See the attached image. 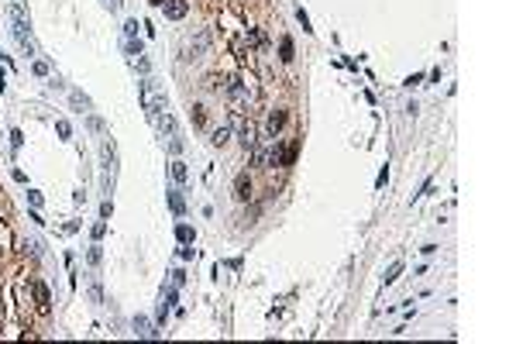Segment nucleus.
I'll list each match as a JSON object with an SVG mask.
<instances>
[{"label": "nucleus", "mask_w": 516, "mask_h": 344, "mask_svg": "<svg viewBox=\"0 0 516 344\" xmlns=\"http://www.w3.org/2000/svg\"><path fill=\"white\" fill-rule=\"evenodd\" d=\"M162 11H165V17H169V21H183V17L189 14V4H186V0H165V4H162Z\"/></svg>", "instance_id": "nucleus-3"}, {"label": "nucleus", "mask_w": 516, "mask_h": 344, "mask_svg": "<svg viewBox=\"0 0 516 344\" xmlns=\"http://www.w3.org/2000/svg\"><path fill=\"white\" fill-rule=\"evenodd\" d=\"M31 289H35V303H38V310H42V313H48V306H52V296H48V286H45V282H35V286H31Z\"/></svg>", "instance_id": "nucleus-8"}, {"label": "nucleus", "mask_w": 516, "mask_h": 344, "mask_svg": "<svg viewBox=\"0 0 516 344\" xmlns=\"http://www.w3.org/2000/svg\"><path fill=\"white\" fill-rule=\"evenodd\" d=\"M207 90H224V79L220 76H207Z\"/></svg>", "instance_id": "nucleus-24"}, {"label": "nucleus", "mask_w": 516, "mask_h": 344, "mask_svg": "<svg viewBox=\"0 0 516 344\" xmlns=\"http://www.w3.org/2000/svg\"><path fill=\"white\" fill-rule=\"evenodd\" d=\"M248 42H251V45H265V35L251 28V31H248Z\"/></svg>", "instance_id": "nucleus-23"}, {"label": "nucleus", "mask_w": 516, "mask_h": 344, "mask_svg": "<svg viewBox=\"0 0 516 344\" xmlns=\"http://www.w3.org/2000/svg\"><path fill=\"white\" fill-rule=\"evenodd\" d=\"M238 141L251 152V148H258V131H255V124L248 121V117H238Z\"/></svg>", "instance_id": "nucleus-2"}, {"label": "nucleus", "mask_w": 516, "mask_h": 344, "mask_svg": "<svg viewBox=\"0 0 516 344\" xmlns=\"http://www.w3.org/2000/svg\"><path fill=\"white\" fill-rule=\"evenodd\" d=\"M103 234H107V224H103V220H97V224H93V238H97V241H100Z\"/></svg>", "instance_id": "nucleus-27"}, {"label": "nucleus", "mask_w": 516, "mask_h": 344, "mask_svg": "<svg viewBox=\"0 0 516 344\" xmlns=\"http://www.w3.org/2000/svg\"><path fill=\"white\" fill-rule=\"evenodd\" d=\"M152 4H158V7H162V4H165V0H152Z\"/></svg>", "instance_id": "nucleus-35"}, {"label": "nucleus", "mask_w": 516, "mask_h": 344, "mask_svg": "<svg viewBox=\"0 0 516 344\" xmlns=\"http://www.w3.org/2000/svg\"><path fill=\"white\" fill-rule=\"evenodd\" d=\"M169 207H172V214H176V217L186 214V200H183L179 193H169Z\"/></svg>", "instance_id": "nucleus-14"}, {"label": "nucleus", "mask_w": 516, "mask_h": 344, "mask_svg": "<svg viewBox=\"0 0 516 344\" xmlns=\"http://www.w3.org/2000/svg\"><path fill=\"white\" fill-rule=\"evenodd\" d=\"M286 121H289V114H286V110H272V114H269V121H265V128H269V134L275 138L279 131L286 128Z\"/></svg>", "instance_id": "nucleus-5"}, {"label": "nucleus", "mask_w": 516, "mask_h": 344, "mask_svg": "<svg viewBox=\"0 0 516 344\" xmlns=\"http://www.w3.org/2000/svg\"><path fill=\"white\" fill-rule=\"evenodd\" d=\"M399 272H403V262H392V265L386 269V275H382V282H386V286H389V282H396Z\"/></svg>", "instance_id": "nucleus-15"}, {"label": "nucleus", "mask_w": 516, "mask_h": 344, "mask_svg": "<svg viewBox=\"0 0 516 344\" xmlns=\"http://www.w3.org/2000/svg\"><path fill=\"white\" fill-rule=\"evenodd\" d=\"M234 200H251V179H248V172H241L238 179H234Z\"/></svg>", "instance_id": "nucleus-4"}, {"label": "nucleus", "mask_w": 516, "mask_h": 344, "mask_svg": "<svg viewBox=\"0 0 516 344\" xmlns=\"http://www.w3.org/2000/svg\"><path fill=\"white\" fill-rule=\"evenodd\" d=\"M31 69H35V76H48V62H35Z\"/></svg>", "instance_id": "nucleus-28"}, {"label": "nucleus", "mask_w": 516, "mask_h": 344, "mask_svg": "<svg viewBox=\"0 0 516 344\" xmlns=\"http://www.w3.org/2000/svg\"><path fill=\"white\" fill-rule=\"evenodd\" d=\"M86 258H90V265H100V244H93V248H90V251H86Z\"/></svg>", "instance_id": "nucleus-21"}, {"label": "nucleus", "mask_w": 516, "mask_h": 344, "mask_svg": "<svg viewBox=\"0 0 516 344\" xmlns=\"http://www.w3.org/2000/svg\"><path fill=\"white\" fill-rule=\"evenodd\" d=\"M21 141H24V134H21V131H11V145H14V148H21Z\"/></svg>", "instance_id": "nucleus-32"}, {"label": "nucleus", "mask_w": 516, "mask_h": 344, "mask_svg": "<svg viewBox=\"0 0 516 344\" xmlns=\"http://www.w3.org/2000/svg\"><path fill=\"white\" fill-rule=\"evenodd\" d=\"M69 103H72V110H79V114H90V110H93V103H90V97H86L83 90H72Z\"/></svg>", "instance_id": "nucleus-6"}, {"label": "nucleus", "mask_w": 516, "mask_h": 344, "mask_svg": "<svg viewBox=\"0 0 516 344\" xmlns=\"http://www.w3.org/2000/svg\"><path fill=\"white\" fill-rule=\"evenodd\" d=\"M141 107L148 110V117H158L169 110V97H165V90H158L155 79H148L145 76L141 79Z\"/></svg>", "instance_id": "nucleus-1"}, {"label": "nucleus", "mask_w": 516, "mask_h": 344, "mask_svg": "<svg viewBox=\"0 0 516 344\" xmlns=\"http://www.w3.org/2000/svg\"><path fill=\"white\" fill-rule=\"evenodd\" d=\"M100 155H103V165L114 172V165H117V148H114V141H107L103 138V145H100Z\"/></svg>", "instance_id": "nucleus-10"}, {"label": "nucleus", "mask_w": 516, "mask_h": 344, "mask_svg": "<svg viewBox=\"0 0 516 344\" xmlns=\"http://www.w3.org/2000/svg\"><path fill=\"white\" fill-rule=\"evenodd\" d=\"M103 4H107L110 11H117V7H121V0H103Z\"/></svg>", "instance_id": "nucleus-34"}, {"label": "nucleus", "mask_w": 516, "mask_h": 344, "mask_svg": "<svg viewBox=\"0 0 516 344\" xmlns=\"http://www.w3.org/2000/svg\"><path fill=\"white\" fill-rule=\"evenodd\" d=\"M28 203L35 207V210H38V207H42V193H35V189H28Z\"/></svg>", "instance_id": "nucleus-26"}, {"label": "nucleus", "mask_w": 516, "mask_h": 344, "mask_svg": "<svg viewBox=\"0 0 516 344\" xmlns=\"http://www.w3.org/2000/svg\"><path fill=\"white\" fill-rule=\"evenodd\" d=\"M169 176L176 179V183H186V179H189V169H186V162H183V158H172V165H169Z\"/></svg>", "instance_id": "nucleus-11"}, {"label": "nucleus", "mask_w": 516, "mask_h": 344, "mask_svg": "<svg viewBox=\"0 0 516 344\" xmlns=\"http://www.w3.org/2000/svg\"><path fill=\"white\" fill-rule=\"evenodd\" d=\"M138 28H141V24H138V17H128V21H124V38H134V35H138Z\"/></svg>", "instance_id": "nucleus-19"}, {"label": "nucleus", "mask_w": 516, "mask_h": 344, "mask_svg": "<svg viewBox=\"0 0 516 344\" xmlns=\"http://www.w3.org/2000/svg\"><path fill=\"white\" fill-rule=\"evenodd\" d=\"M165 145H169V155L179 158V152H183V138H179V131H176V134H169V141H165Z\"/></svg>", "instance_id": "nucleus-17"}, {"label": "nucleus", "mask_w": 516, "mask_h": 344, "mask_svg": "<svg viewBox=\"0 0 516 344\" xmlns=\"http://www.w3.org/2000/svg\"><path fill=\"white\" fill-rule=\"evenodd\" d=\"M207 45H210V38H207V35H200V38H196V42H193L186 52H183V59H200L203 52H207Z\"/></svg>", "instance_id": "nucleus-12"}, {"label": "nucleus", "mask_w": 516, "mask_h": 344, "mask_svg": "<svg viewBox=\"0 0 516 344\" xmlns=\"http://www.w3.org/2000/svg\"><path fill=\"white\" fill-rule=\"evenodd\" d=\"M172 282H176V286H183V282H186V272H183V269H176V272H172Z\"/></svg>", "instance_id": "nucleus-30"}, {"label": "nucleus", "mask_w": 516, "mask_h": 344, "mask_svg": "<svg viewBox=\"0 0 516 344\" xmlns=\"http://www.w3.org/2000/svg\"><path fill=\"white\" fill-rule=\"evenodd\" d=\"M100 214H103V220H107V217L114 214V203H110V200H103V207H100Z\"/></svg>", "instance_id": "nucleus-31"}, {"label": "nucleus", "mask_w": 516, "mask_h": 344, "mask_svg": "<svg viewBox=\"0 0 516 344\" xmlns=\"http://www.w3.org/2000/svg\"><path fill=\"white\" fill-rule=\"evenodd\" d=\"M227 138H231V124H220V128H217V131H214V138H210V141H214V145H217V148H220V145H224V141H227Z\"/></svg>", "instance_id": "nucleus-16"}, {"label": "nucleus", "mask_w": 516, "mask_h": 344, "mask_svg": "<svg viewBox=\"0 0 516 344\" xmlns=\"http://www.w3.org/2000/svg\"><path fill=\"white\" fill-rule=\"evenodd\" d=\"M90 128L97 131V134H103V121H100V117H93V114H90Z\"/></svg>", "instance_id": "nucleus-29"}, {"label": "nucleus", "mask_w": 516, "mask_h": 344, "mask_svg": "<svg viewBox=\"0 0 516 344\" xmlns=\"http://www.w3.org/2000/svg\"><path fill=\"white\" fill-rule=\"evenodd\" d=\"M193 121H196V124H207V110H203L200 103H196V107H193Z\"/></svg>", "instance_id": "nucleus-25"}, {"label": "nucleus", "mask_w": 516, "mask_h": 344, "mask_svg": "<svg viewBox=\"0 0 516 344\" xmlns=\"http://www.w3.org/2000/svg\"><path fill=\"white\" fill-rule=\"evenodd\" d=\"M176 238H179L183 244H189L193 241V227H189V224H179V227H176Z\"/></svg>", "instance_id": "nucleus-18"}, {"label": "nucleus", "mask_w": 516, "mask_h": 344, "mask_svg": "<svg viewBox=\"0 0 516 344\" xmlns=\"http://www.w3.org/2000/svg\"><path fill=\"white\" fill-rule=\"evenodd\" d=\"M279 52H282V59L289 62V59H293V38H282V42H279Z\"/></svg>", "instance_id": "nucleus-20"}, {"label": "nucleus", "mask_w": 516, "mask_h": 344, "mask_svg": "<svg viewBox=\"0 0 516 344\" xmlns=\"http://www.w3.org/2000/svg\"><path fill=\"white\" fill-rule=\"evenodd\" d=\"M134 334H138V337H158V330L152 327L148 317H134Z\"/></svg>", "instance_id": "nucleus-9"}, {"label": "nucleus", "mask_w": 516, "mask_h": 344, "mask_svg": "<svg viewBox=\"0 0 516 344\" xmlns=\"http://www.w3.org/2000/svg\"><path fill=\"white\" fill-rule=\"evenodd\" d=\"M386 183H389V169H382V172H379V179H375V186H386Z\"/></svg>", "instance_id": "nucleus-33"}, {"label": "nucleus", "mask_w": 516, "mask_h": 344, "mask_svg": "<svg viewBox=\"0 0 516 344\" xmlns=\"http://www.w3.org/2000/svg\"><path fill=\"white\" fill-rule=\"evenodd\" d=\"M152 124H155L162 134H176V131H179V128H176V117H172L169 110H165V114H158V117H152Z\"/></svg>", "instance_id": "nucleus-7"}, {"label": "nucleus", "mask_w": 516, "mask_h": 344, "mask_svg": "<svg viewBox=\"0 0 516 344\" xmlns=\"http://www.w3.org/2000/svg\"><path fill=\"white\" fill-rule=\"evenodd\" d=\"M55 131H59V138H69V134H72L69 121H55Z\"/></svg>", "instance_id": "nucleus-22"}, {"label": "nucleus", "mask_w": 516, "mask_h": 344, "mask_svg": "<svg viewBox=\"0 0 516 344\" xmlns=\"http://www.w3.org/2000/svg\"><path fill=\"white\" fill-rule=\"evenodd\" d=\"M124 55H128V62L134 66V62L141 59V42H134V38H128V42H124Z\"/></svg>", "instance_id": "nucleus-13"}]
</instances>
